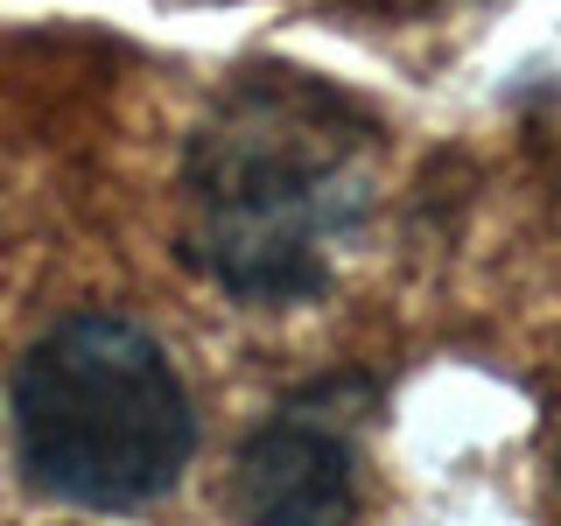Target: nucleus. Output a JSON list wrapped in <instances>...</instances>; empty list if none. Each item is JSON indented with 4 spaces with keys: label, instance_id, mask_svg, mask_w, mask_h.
<instances>
[{
    "label": "nucleus",
    "instance_id": "f257e3e1",
    "mask_svg": "<svg viewBox=\"0 0 561 526\" xmlns=\"http://www.w3.org/2000/svg\"><path fill=\"white\" fill-rule=\"evenodd\" d=\"M351 105L302 70L245 78L190 148L183 253L239 302H302L330 281V239L358 218Z\"/></svg>",
    "mask_w": 561,
    "mask_h": 526
},
{
    "label": "nucleus",
    "instance_id": "f03ea898",
    "mask_svg": "<svg viewBox=\"0 0 561 526\" xmlns=\"http://www.w3.org/2000/svg\"><path fill=\"white\" fill-rule=\"evenodd\" d=\"M14 449L43 491L134 513L183 478L197 414L169 351L127 316H64L14 373Z\"/></svg>",
    "mask_w": 561,
    "mask_h": 526
},
{
    "label": "nucleus",
    "instance_id": "7ed1b4c3",
    "mask_svg": "<svg viewBox=\"0 0 561 526\" xmlns=\"http://www.w3.org/2000/svg\"><path fill=\"white\" fill-rule=\"evenodd\" d=\"M232 499L245 526H351L358 519V478L351 443L309 414H274L245 435Z\"/></svg>",
    "mask_w": 561,
    "mask_h": 526
}]
</instances>
